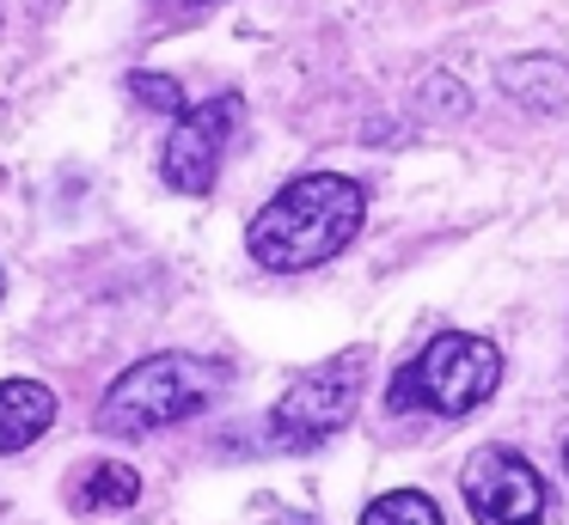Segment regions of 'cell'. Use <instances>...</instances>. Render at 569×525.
<instances>
[{"label":"cell","mask_w":569,"mask_h":525,"mask_svg":"<svg viewBox=\"0 0 569 525\" xmlns=\"http://www.w3.org/2000/svg\"><path fill=\"white\" fill-rule=\"evenodd\" d=\"M184 7H214V0H184Z\"/></svg>","instance_id":"cell-12"},{"label":"cell","mask_w":569,"mask_h":525,"mask_svg":"<svg viewBox=\"0 0 569 525\" xmlns=\"http://www.w3.org/2000/svg\"><path fill=\"white\" fill-rule=\"evenodd\" d=\"M459 495H466L471 519L478 525H539L545 519V483L520 452L508 446H483L466 458L459 476Z\"/></svg>","instance_id":"cell-6"},{"label":"cell","mask_w":569,"mask_h":525,"mask_svg":"<svg viewBox=\"0 0 569 525\" xmlns=\"http://www.w3.org/2000/svg\"><path fill=\"white\" fill-rule=\"evenodd\" d=\"M0 300H7V275H0Z\"/></svg>","instance_id":"cell-14"},{"label":"cell","mask_w":569,"mask_h":525,"mask_svg":"<svg viewBox=\"0 0 569 525\" xmlns=\"http://www.w3.org/2000/svg\"><path fill=\"white\" fill-rule=\"evenodd\" d=\"M563 471H569V440H563Z\"/></svg>","instance_id":"cell-13"},{"label":"cell","mask_w":569,"mask_h":525,"mask_svg":"<svg viewBox=\"0 0 569 525\" xmlns=\"http://www.w3.org/2000/svg\"><path fill=\"white\" fill-rule=\"evenodd\" d=\"M496 80H502V92L515 98L520 110H532V117H551V110L569 104V61L563 55H545V49L502 61Z\"/></svg>","instance_id":"cell-8"},{"label":"cell","mask_w":569,"mask_h":525,"mask_svg":"<svg viewBox=\"0 0 569 525\" xmlns=\"http://www.w3.org/2000/svg\"><path fill=\"white\" fill-rule=\"evenodd\" d=\"M502 385V349L471 330H441L417 361H405L386 385V410H435V415H471Z\"/></svg>","instance_id":"cell-3"},{"label":"cell","mask_w":569,"mask_h":525,"mask_svg":"<svg viewBox=\"0 0 569 525\" xmlns=\"http://www.w3.org/2000/svg\"><path fill=\"white\" fill-rule=\"evenodd\" d=\"M129 92H136L148 110H166V117H178V110L190 104L184 85H178L172 73H129Z\"/></svg>","instance_id":"cell-11"},{"label":"cell","mask_w":569,"mask_h":525,"mask_svg":"<svg viewBox=\"0 0 569 525\" xmlns=\"http://www.w3.org/2000/svg\"><path fill=\"white\" fill-rule=\"evenodd\" d=\"M361 525H441V507H435L422 488H392V495L368 501Z\"/></svg>","instance_id":"cell-10"},{"label":"cell","mask_w":569,"mask_h":525,"mask_svg":"<svg viewBox=\"0 0 569 525\" xmlns=\"http://www.w3.org/2000/svg\"><path fill=\"white\" fill-rule=\"evenodd\" d=\"M136 495H141L136 464L104 458V464H87V476L74 488V507H136Z\"/></svg>","instance_id":"cell-9"},{"label":"cell","mask_w":569,"mask_h":525,"mask_svg":"<svg viewBox=\"0 0 569 525\" xmlns=\"http://www.w3.org/2000/svg\"><path fill=\"white\" fill-rule=\"evenodd\" d=\"M368 220V190L343 171H307V178L282 183L270 202L251 214L246 251L270 275H300L319 269L343 251Z\"/></svg>","instance_id":"cell-1"},{"label":"cell","mask_w":569,"mask_h":525,"mask_svg":"<svg viewBox=\"0 0 569 525\" xmlns=\"http://www.w3.org/2000/svg\"><path fill=\"white\" fill-rule=\"evenodd\" d=\"M56 415H62V397L43 378H0V458L38 446L56 427Z\"/></svg>","instance_id":"cell-7"},{"label":"cell","mask_w":569,"mask_h":525,"mask_svg":"<svg viewBox=\"0 0 569 525\" xmlns=\"http://www.w3.org/2000/svg\"><path fill=\"white\" fill-rule=\"evenodd\" d=\"M239 117H246V104H239L233 92H214L202 98V104H184L172 117V134H166L160 147V178L166 190L178 195H209L214 178H221V159H227V141H233Z\"/></svg>","instance_id":"cell-5"},{"label":"cell","mask_w":569,"mask_h":525,"mask_svg":"<svg viewBox=\"0 0 569 525\" xmlns=\"http://www.w3.org/2000/svg\"><path fill=\"white\" fill-rule=\"evenodd\" d=\"M361 385H368V349H343L325 366L300 373L295 385L276 397L270 422H263V440L276 452H312L331 434H343L361 410Z\"/></svg>","instance_id":"cell-4"},{"label":"cell","mask_w":569,"mask_h":525,"mask_svg":"<svg viewBox=\"0 0 569 525\" xmlns=\"http://www.w3.org/2000/svg\"><path fill=\"white\" fill-rule=\"evenodd\" d=\"M221 391H227L221 361L166 349V354H148V361H136L129 373L111 378V391L99 397V427L117 440L160 434V427H178L190 415H202Z\"/></svg>","instance_id":"cell-2"}]
</instances>
